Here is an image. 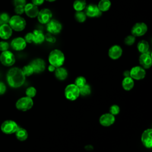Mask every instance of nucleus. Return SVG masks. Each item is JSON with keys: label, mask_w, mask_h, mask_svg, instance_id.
<instances>
[{"label": "nucleus", "mask_w": 152, "mask_h": 152, "mask_svg": "<svg viewBox=\"0 0 152 152\" xmlns=\"http://www.w3.org/2000/svg\"><path fill=\"white\" fill-rule=\"evenodd\" d=\"M10 47V45L8 42L5 41H1L0 42V51L4 52L8 50Z\"/></svg>", "instance_id": "37"}, {"label": "nucleus", "mask_w": 152, "mask_h": 152, "mask_svg": "<svg viewBox=\"0 0 152 152\" xmlns=\"http://www.w3.org/2000/svg\"><path fill=\"white\" fill-rule=\"evenodd\" d=\"M33 42L35 44H42L45 40V36L43 31L40 30L35 29L33 31Z\"/></svg>", "instance_id": "21"}, {"label": "nucleus", "mask_w": 152, "mask_h": 152, "mask_svg": "<svg viewBox=\"0 0 152 152\" xmlns=\"http://www.w3.org/2000/svg\"><path fill=\"white\" fill-rule=\"evenodd\" d=\"M48 61L50 65L56 68L62 66L65 61L64 54L59 49H53L49 54Z\"/></svg>", "instance_id": "2"}, {"label": "nucleus", "mask_w": 152, "mask_h": 152, "mask_svg": "<svg viewBox=\"0 0 152 152\" xmlns=\"http://www.w3.org/2000/svg\"><path fill=\"white\" fill-rule=\"evenodd\" d=\"M54 72L56 78L59 80H65L68 77V71L64 67L59 66L56 68Z\"/></svg>", "instance_id": "22"}, {"label": "nucleus", "mask_w": 152, "mask_h": 152, "mask_svg": "<svg viewBox=\"0 0 152 152\" xmlns=\"http://www.w3.org/2000/svg\"><path fill=\"white\" fill-rule=\"evenodd\" d=\"M25 41L27 43H33V33L32 32H29V33H27L24 37Z\"/></svg>", "instance_id": "38"}, {"label": "nucleus", "mask_w": 152, "mask_h": 152, "mask_svg": "<svg viewBox=\"0 0 152 152\" xmlns=\"http://www.w3.org/2000/svg\"><path fill=\"white\" fill-rule=\"evenodd\" d=\"M150 48L149 43L145 40H140L137 44V49L141 53H144L148 52Z\"/></svg>", "instance_id": "26"}, {"label": "nucleus", "mask_w": 152, "mask_h": 152, "mask_svg": "<svg viewBox=\"0 0 152 152\" xmlns=\"http://www.w3.org/2000/svg\"><path fill=\"white\" fill-rule=\"evenodd\" d=\"M39 10L38 7L31 3H26L24 5V12L26 15L30 18L37 17Z\"/></svg>", "instance_id": "17"}, {"label": "nucleus", "mask_w": 152, "mask_h": 152, "mask_svg": "<svg viewBox=\"0 0 152 152\" xmlns=\"http://www.w3.org/2000/svg\"><path fill=\"white\" fill-rule=\"evenodd\" d=\"M17 122L13 120L8 119L4 121L1 125V131L5 134H14L18 128Z\"/></svg>", "instance_id": "6"}, {"label": "nucleus", "mask_w": 152, "mask_h": 152, "mask_svg": "<svg viewBox=\"0 0 152 152\" xmlns=\"http://www.w3.org/2000/svg\"><path fill=\"white\" fill-rule=\"evenodd\" d=\"M14 134L17 139L20 141H24L28 138V132L27 130L23 128L18 127Z\"/></svg>", "instance_id": "23"}, {"label": "nucleus", "mask_w": 152, "mask_h": 152, "mask_svg": "<svg viewBox=\"0 0 152 152\" xmlns=\"http://www.w3.org/2000/svg\"><path fill=\"white\" fill-rule=\"evenodd\" d=\"M141 140L146 148H150L152 147V129L151 128L144 131L141 137Z\"/></svg>", "instance_id": "14"}, {"label": "nucleus", "mask_w": 152, "mask_h": 152, "mask_svg": "<svg viewBox=\"0 0 152 152\" xmlns=\"http://www.w3.org/2000/svg\"><path fill=\"white\" fill-rule=\"evenodd\" d=\"M55 69H56V67H55L54 66H53V65H50V64L48 66V70H49V71H50V72H53V71H55Z\"/></svg>", "instance_id": "43"}, {"label": "nucleus", "mask_w": 152, "mask_h": 152, "mask_svg": "<svg viewBox=\"0 0 152 152\" xmlns=\"http://www.w3.org/2000/svg\"><path fill=\"white\" fill-rule=\"evenodd\" d=\"M74 18L75 20L79 23H83L87 19V15L83 11H76L74 14Z\"/></svg>", "instance_id": "28"}, {"label": "nucleus", "mask_w": 152, "mask_h": 152, "mask_svg": "<svg viewBox=\"0 0 152 152\" xmlns=\"http://www.w3.org/2000/svg\"><path fill=\"white\" fill-rule=\"evenodd\" d=\"M21 70L26 77H29L34 73L33 69L30 64L24 66L21 69Z\"/></svg>", "instance_id": "30"}, {"label": "nucleus", "mask_w": 152, "mask_h": 152, "mask_svg": "<svg viewBox=\"0 0 152 152\" xmlns=\"http://www.w3.org/2000/svg\"><path fill=\"white\" fill-rule=\"evenodd\" d=\"M79 89H80V94L83 96H86L89 95L91 91V87L87 83L83 86L79 88Z\"/></svg>", "instance_id": "29"}, {"label": "nucleus", "mask_w": 152, "mask_h": 152, "mask_svg": "<svg viewBox=\"0 0 152 152\" xmlns=\"http://www.w3.org/2000/svg\"><path fill=\"white\" fill-rule=\"evenodd\" d=\"M52 18V12L48 8H43L39 11L37 18L42 24H46Z\"/></svg>", "instance_id": "11"}, {"label": "nucleus", "mask_w": 152, "mask_h": 152, "mask_svg": "<svg viewBox=\"0 0 152 152\" xmlns=\"http://www.w3.org/2000/svg\"><path fill=\"white\" fill-rule=\"evenodd\" d=\"M13 3L14 6H24L26 4V0H13Z\"/></svg>", "instance_id": "40"}, {"label": "nucleus", "mask_w": 152, "mask_h": 152, "mask_svg": "<svg viewBox=\"0 0 152 152\" xmlns=\"http://www.w3.org/2000/svg\"><path fill=\"white\" fill-rule=\"evenodd\" d=\"M30 65L33 69L35 73H41L45 71L46 68V63L45 61L41 58H36L33 59Z\"/></svg>", "instance_id": "15"}, {"label": "nucleus", "mask_w": 152, "mask_h": 152, "mask_svg": "<svg viewBox=\"0 0 152 152\" xmlns=\"http://www.w3.org/2000/svg\"><path fill=\"white\" fill-rule=\"evenodd\" d=\"M14 12L17 15H21L24 12V6L21 5H17L15 6Z\"/></svg>", "instance_id": "36"}, {"label": "nucleus", "mask_w": 152, "mask_h": 152, "mask_svg": "<svg viewBox=\"0 0 152 152\" xmlns=\"http://www.w3.org/2000/svg\"><path fill=\"white\" fill-rule=\"evenodd\" d=\"M62 29V25L60 21L56 19H51L46 24V30L48 33L55 35L59 34Z\"/></svg>", "instance_id": "8"}, {"label": "nucleus", "mask_w": 152, "mask_h": 152, "mask_svg": "<svg viewBox=\"0 0 152 152\" xmlns=\"http://www.w3.org/2000/svg\"><path fill=\"white\" fill-rule=\"evenodd\" d=\"M12 34V30L8 24L0 26V38L3 40L10 39Z\"/></svg>", "instance_id": "20"}, {"label": "nucleus", "mask_w": 152, "mask_h": 152, "mask_svg": "<svg viewBox=\"0 0 152 152\" xmlns=\"http://www.w3.org/2000/svg\"><path fill=\"white\" fill-rule=\"evenodd\" d=\"M86 83H87V81L85 77L83 76H79L75 78L74 81V84H75L78 87L80 88L81 87L85 85Z\"/></svg>", "instance_id": "31"}, {"label": "nucleus", "mask_w": 152, "mask_h": 152, "mask_svg": "<svg viewBox=\"0 0 152 152\" xmlns=\"http://www.w3.org/2000/svg\"><path fill=\"white\" fill-rule=\"evenodd\" d=\"M27 46V43L22 37H17L13 39L11 42L12 49L15 51H21L24 50Z\"/></svg>", "instance_id": "13"}, {"label": "nucleus", "mask_w": 152, "mask_h": 152, "mask_svg": "<svg viewBox=\"0 0 152 152\" xmlns=\"http://www.w3.org/2000/svg\"><path fill=\"white\" fill-rule=\"evenodd\" d=\"M139 62L143 68L148 69L152 65V58L151 54L148 52L141 53L139 57Z\"/></svg>", "instance_id": "16"}, {"label": "nucleus", "mask_w": 152, "mask_h": 152, "mask_svg": "<svg viewBox=\"0 0 152 152\" xmlns=\"http://www.w3.org/2000/svg\"><path fill=\"white\" fill-rule=\"evenodd\" d=\"M7 81L12 88H19L22 86L26 80V76L23 74L21 68L12 67L7 73Z\"/></svg>", "instance_id": "1"}, {"label": "nucleus", "mask_w": 152, "mask_h": 152, "mask_svg": "<svg viewBox=\"0 0 152 152\" xmlns=\"http://www.w3.org/2000/svg\"><path fill=\"white\" fill-rule=\"evenodd\" d=\"M124 75L125 76V77H129V71H125L124 72Z\"/></svg>", "instance_id": "44"}, {"label": "nucleus", "mask_w": 152, "mask_h": 152, "mask_svg": "<svg viewBox=\"0 0 152 152\" xmlns=\"http://www.w3.org/2000/svg\"><path fill=\"white\" fill-rule=\"evenodd\" d=\"M87 6L86 0H75L73 2V8L75 11H81L85 10Z\"/></svg>", "instance_id": "27"}, {"label": "nucleus", "mask_w": 152, "mask_h": 152, "mask_svg": "<svg viewBox=\"0 0 152 152\" xmlns=\"http://www.w3.org/2000/svg\"><path fill=\"white\" fill-rule=\"evenodd\" d=\"M148 30L147 24L144 22L135 23L131 28V34L135 37H141L144 36Z\"/></svg>", "instance_id": "9"}, {"label": "nucleus", "mask_w": 152, "mask_h": 152, "mask_svg": "<svg viewBox=\"0 0 152 152\" xmlns=\"http://www.w3.org/2000/svg\"><path fill=\"white\" fill-rule=\"evenodd\" d=\"M115 117L110 113H106L102 115L99 118L100 124L103 126H109L114 124Z\"/></svg>", "instance_id": "18"}, {"label": "nucleus", "mask_w": 152, "mask_h": 152, "mask_svg": "<svg viewBox=\"0 0 152 152\" xmlns=\"http://www.w3.org/2000/svg\"><path fill=\"white\" fill-rule=\"evenodd\" d=\"M122 86L123 88L126 91L131 90L134 86V80L131 77H125L122 81Z\"/></svg>", "instance_id": "24"}, {"label": "nucleus", "mask_w": 152, "mask_h": 152, "mask_svg": "<svg viewBox=\"0 0 152 152\" xmlns=\"http://www.w3.org/2000/svg\"><path fill=\"white\" fill-rule=\"evenodd\" d=\"M120 112V107L117 104H113L109 108V113L113 115H116Z\"/></svg>", "instance_id": "35"}, {"label": "nucleus", "mask_w": 152, "mask_h": 152, "mask_svg": "<svg viewBox=\"0 0 152 152\" xmlns=\"http://www.w3.org/2000/svg\"><path fill=\"white\" fill-rule=\"evenodd\" d=\"M135 42V37L133 35H128L126 37H125L124 39V43L125 45L128 46H131Z\"/></svg>", "instance_id": "34"}, {"label": "nucleus", "mask_w": 152, "mask_h": 152, "mask_svg": "<svg viewBox=\"0 0 152 152\" xmlns=\"http://www.w3.org/2000/svg\"><path fill=\"white\" fill-rule=\"evenodd\" d=\"M8 24L12 30L21 31L26 28V21L21 15L16 14L10 17Z\"/></svg>", "instance_id": "3"}, {"label": "nucleus", "mask_w": 152, "mask_h": 152, "mask_svg": "<svg viewBox=\"0 0 152 152\" xmlns=\"http://www.w3.org/2000/svg\"><path fill=\"white\" fill-rule=\"evenodd\" d=\"M45 1H47L50 2H55V1H56V0H45Z\"/></svg>", "instance_id": "45"}, {"label": "nucleus", "mask_w": 152, "mask_h": 152, "mask_svg": "<svg viewBox=\"0 0 152 152\" xmlns=\"http://www.w3.org/2000/svg\"><path fill=\"white\" fill-rule=\"evenodd\" d=\"M7 91L6 85L2 81H0V95L5 94Z\"/></svg>", "instance_id": "41"}, {"label": "nucleus", "mask_w": 152, "mask_h": 152, "mask_svg": "<svg viewBox=\"0 0 152 152\" xmlns=\"http://www.w3.org/2000/svg\"><path fill=\"white\" fill-rule=\"evenodd\" d=\"M0 62L5 66H11L15 62V58L12 52L7 50L2 52L0 55Z\"/></svg>", "instance_id": "7"}, {"label": "nucleus", "mask_w": 152, "mask_h": 152, "mask_svg": "<svg viewBox=\"0 0 152 152\" xmlns=\"http://www.w3.org/2000/svg\"><path fill=\"white\" fill-rule=\"evenodd\" d=\"M97 5L101 12H106L111 7V2L110 0H100Z\"/></svg>", "instance_id": "25"}, {"label": "nucleus", "mask_w": 152, "mask_h": 152, "mask_svg": "<svg viewBox=\"0 0 152 152\" xmlns=\"http://www.w3.org/2000/svg\"><path fill=\"white\" fill-rule=\"evenodd\" d=\"M45 0H31V3L36 6H40L42 5Z\"/></svg>", "instance_id": "42"}, {"label": "nucleus", "mask_w": 152, "mask_h": 152, "mask_svg": "<svg viewBox=\"0 0 152 152\" xmlns=\"http://www.w3.org/2000/svg\"><path fill=\"white\" fill-rule=\"evenodd\" d=\"M33 106V100L32 98L24 96L20 98L15 103L16 108L23 112L30 110Z\"/></svg>", "instance_id": "4"}, {"label": "nucleus", "mask_w": 152, "mask_h": 152, "mask_svg": "<svg viewBox=\"0 0 152 152\" xmlns=\"http://www.w3.org/2000/svg\"><path fill=\"white\" fill-rule=\"evenodd\" d=\"M65 97L71 101L76 100L80 96V89L75 84H70L66 86L64 90Z\"/></svg>", "instance_id": "5"}, {"label": "nucleus", "mask_w": 152, "mask_h": 152, "mask_svg": "<svg viewBox=\"0 0 152 152\" xmlns=\"http://www.w3.org/2000/svg\"><path fill=\"white\" fill-rule=\"evenodd\" d=\"M85 13L87 17L94 18L99 17L102 15V12L100 11L97 5L94 4H90L86 6L85 8Z\"/></svg>", "instance_id": "12"}, {"label": "nucleus", "mask_w": 152, "mask_h": 152, "mask_svg": "<svg viewBox=\"0 0 152 152\" xmlns=\"http://www.w3.org/2000/svg\"><path fill=\"white\" fill-rule=\"evenodd\" d=\"M45 40L49 43H55L56 42V39L55 37L53 36V34L49 33H47L46 35H45Z\"/></svg>", "instance_id": "39"}, {"label": "nucleus", "mask_w": 152, "mask_h": 152, "mask_svg": "<svg viewBox=\"0 0 152 152\" xmlns=\"http://www.w3.org/2000/svg\"><path fill=\"white\" fill-rule=\"evenodd\" d=\"M146 75L144 68L141 66H135L132 67L129 71V77L133 80H140L143 79Z\"/></svg>", "instance_id": "10"}, {"label": "nucleus", "mask_w": 152, "mask_h": 152, "mask_svg": "<svg viewBox=\"0 0 152 152\" xmlns=\"http://www.w3.org/2000/svg\"><path fill=\"white\" fill-rule=\"evenodd\" d=\"M10 18V17L7 13H1L0 14V26L4 24H8Z\"/></svg>", "instance_id": "33"}, {"label": "nucleus", "mask_w": 152, "mask_h": 152, "mask_svg": "<svg viewBox=\"0 0 152 152\" xmlns=\"http://www.w3.org/2000/svg\"><path fill=\"white\" fill-rule=\"evenodd\" d=\"M36 93H37V90L36 89L33 87V86H30V87H28L26 90V96L27 97H29L30 98H33L36 95Z\"/></svg>", "instance_id": "32"}, {"label": "nucleus", "mask_w": 152, "mask_h": 152, "mask_svg": "<svg viewBox=\"0 0 152 152\" xmlns=\"http://www.w3.org/2000/svg\"><path fill=\"white\" fill-rule=\"evenodd\" d=\"M122 55V49L118 45L112 46L108 50V56L113 60L119 59Z\"/></svg>", "instance_id": "19"}]
</instances>
